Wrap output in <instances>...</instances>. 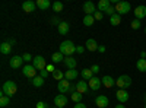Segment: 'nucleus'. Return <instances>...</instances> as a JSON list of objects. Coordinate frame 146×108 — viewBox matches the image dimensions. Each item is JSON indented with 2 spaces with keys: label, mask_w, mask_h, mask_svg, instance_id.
<instances>
[{
  "label": "nucleus",
  "mask_w": 146,
  "mask_h": 108,
  "mask_svg": "<svg viewBox=\"0 0 146 108\" xmlns=\"http://www.w3.org/2000/svg\"><path fill=\"white\" fill-rule=\"evenodd\" d=\"M53 78H54L57 82H60V80H63V79H64V73H63L62 70H56L54 73H53Z\"/></svg>",
  "instance_id": "obj_32"
},
{
  "label": "nucleus",
  "mask_w": 146,
  "mask_h": 108,
  "mask_svg": "<svg viewBox=\"0 0 146 108\" xmlns=\"http://www.w3.org/2000/svg\"><path fill=\"white\" fill-rule=\"evenodd\" d=\"M136 67L139 72H146V58H139L136 63Z\"/></svg>",
  "instance_id": "obj_30"
},
{
  "label": "nucleus",
  "mask_w": 146,
  "mask_h": 108,
  "mask_svg": "<svg viewBox=\"0 0 146 108\" xmlns=\"http://www.w3.org/2000/svg\"><path fill=\"white\" fill-rule=\"evenodd\" d=\"M54 105H56L57 108L66 107V105H67V97H66V95H63V93L56 95V98H54Z\"/></svg>",
  "instance_id": "obj_7"
},
{
  "label": "nucleus",
  "mask_w": 146,
  "mask_h": 108,
  "mask_svg": "<svg viewBox=\"0 0 146 108\" xmlns=\"http://www.w3.org/2000/svg\"><path fill=\"white\" fill-rule=\"evenodd\" d=\"M105 13H107L108 16H113V15L115 13V7H114V6H110V7L105 10Z\"/></svg>",
  "instance_id": "obj_36"
},
{
  "label": "nucleus",
  "mask_w": 146,
  "mask_h": 108,
  "mask_svg": "<svg viewBox=\"0 0 146 108\" xmlns=\"http://www.w3.org/2000/svg\"><path fill=\"white\" fill-rule=\"evenodd\" d=\"M51 22H53V25H57V27L60 25V23H62V22H60L57 18H53V19H51Z\"/></svg>",
  "instance_id": "obj_44"
},
{
  "label": "nucleus",
  "mask_w": 146,
  "mask_h": 108,
  "mask_svg": "<svg viewBox=\"0 0 146 108\" xmlns=\"http://www.w3.org/2000/svg\"><path fill=\"white\" fill-rule=\"evenodd\" d=\"M36 6H38L41 10H45V9H48L53 5L50 3V0H36Z\"/></svg>",
  "instance_id": "obj_24"
},
{
  "label": "nucleus",
  "mask_w": 146,
  "mask_h": 108,
  "mask_svg": "<svg viewBox=\"0 0 146 108\" xmlns=\"http://www.w3.org/2000/svg\"><path fill=\"white\" fill-rule=\"evenodd\" d=\"M72 99L75 101L76 104H78V102H80V99H82V93H79V92H75V93H72Z\"/></svg>",
  "instance_id": "obj_34"
},
{
  "label": "nucleus",
  "mask_w": 146,
  "mask_h": 108,
  "mask_svg": "<svg viewBox=\"0 0 146 108\" xmlns=\"http://www.w3.org/2000/svg\"><path fill=\"white\" fill-rule=\"evenodd\" d=\"M114 7H115V13H118L120 16H121V15H127L129 12H130V9H131L130 3H129V2H124V0H120V2H117V3L114 5Z\"/></svg>",
  "instance_id": "obj_3"
},
{
  "label": "nucleus",
  "mask_w": 146,
  "mask_h": 108,
  "mask_svg": "<svg viewBox=\"0 0 146 108\" xmlns=\"http://www.w3.org/2000/svg\"><path fill=\"white\" fill-rule=\"evenodd\" d=\"M12 51V45L9 42H2L0 44V53L2 54H9Z\"/></svg>",
  "instance_id": "obj_25"
},
{
  "label": "nucleus",
  "mask_w": 146,
  "mask_h": 108,
  "mask_svg": "<svg viewBox=\"0 0 146 108\" xmlns=\"http://www.w3.org/2000/svg\"><path fill=\"white\" fill-rule=\"evenodd\" d=\"M85 47H86V50H89V51H98V44H96V41L94 40V38H89L88 41H86V44H85Z\"/></svg>",
  "instance_id": "obj_19"
},
{
  "label": "nucleus",
  "mask_w": 146,
  "mask_h": 108,
  "mask_svg": "<svg viewBox=\"0 0 146 108\" xmlns=\"http://www.w3.org/2000/svg\"><path fill=\"white\" fill-rule=\"evenodd\" d=\"M110 22H111L113 27H117V25H120V23H121V16L118 13H114L113 16H110Z\"/></svg>",
  "instance_id": "obj_28"
},
{
  "label": "nucleus",
  "mask_w": 146,
  "mask_h": 108,
  "mask_svg": "<svg viewBox=\"0 0 146 108\" xmlns=\"http://www.w3.org/2000/svg\"><path fill=\"white\" fill-rule=\"evenodd\" d=\"M35 6H36V3H34L32 0H27V2L22 3V9H23L25 13H31V12H34L35 10Z\"/></svg>",
  "instance_id": "obj_15"
},
{
  "label": "nucleus",
  "mask_w": 146,
  "mask_h": 108,
  "mask_svg": "<svg viewBox=\"0 0 146 108\" xmlns=\"http://www.w3.org/2000/svg\"><path fill=\"white\" fill-rule=\"evenodd\" d=\"M95 105L98 108H107L108 107V98L105 95H98V97L95 98Z\"/></svg>",
  "instance_id": "obj_14"
},
{
  "label": "nucleus",
  "mask_w": 146,
  "mask_h": 108,
  "mask_svg": "<svg viewBox=\"0 0 146 108\" xmlns=\"http://www.w3.org/2000/svg\"><path fill=\"white\" fill-rule=\"evenodd\" d=\"M51 60H53V63H62V62H64V56L60 51H57L51 56Z\"/></svg>",
  "instance_id": "obj_27"
},
{
  "label": "nucleus",
  "mask_w": 146,
  "mask_h": 108,
  "mask_svg": "<svg viewBox=\"0 0 146 108\" xmlns=\"http://www.w3.org/2000/svg\"><path fill=\"white\" fill-rule=\"evenodd\" d=\"M143 98H145V101H146V93H145V97H143Z\"/></svg>",
  "instance_id": "obj_50"
},
{
  "label": "nucleus",
  "mask_w": 146,
  "mask_h": 108,
  "mask_svg": "<svg viewBox=\"0 0 146 108\" xmlns=\"http://www.w3.org/2000/svg\"><path fill=\"white\" fill-rule=\"evenodd\" d=\"M145 108H146V104H145Z\"/></svg>",
  "instance_id": "obj_51"
},
{
  "label": "nucleus",
  "mask_w": 146,
  "mask_h": 108,
  "mask_svg": "<svg viewBox=\"0 0 146 108\" xmlns=\"http://www.w3.org/2000/svg\"><path fill=\"white\" fill-rule=\"evenodd\" d=\"M32 80V85L35 86V88H41L42 85H44V78H41V76H35L34 79H31Z\"/></svg>",
  "instance_id": "obj_29"
},
{
  "label": "nucleus",
  "mask_w": 146,
  "mask_h": 108,
  "mask_svg": "<svg viewBox=\"0 0 146 108\" xmlns=\"http://www.w3.org/2000/svg\"><path fill=\"white\" fill-rule=\"evenodd\" d=\"M45 70L48 72V73H54V72H56V70H54V66H53V64H48Z\"/></svg>",
  "instance_id": "obj_42"
},
{
  "label": "nucleus",
  "mask_w": 146,
  "mask_h": 108,
  "mask_svg": "<svg viewBox=\"0 0 146 108\" xmlns=\"http://www.w3.org/2000/svg\"><path fill=\"white\" fill-rule=\"evenodd\" d=\"M9 104H10V98L2 93V97H0V107H7Z\"/></svg>",
  "instance_id": "obj_31"
},
{
  "label": "nucleus",
  "mask_w": 146,
  "mask_h": 108,
  "mask_svg": "<svg viewBox=\"0 0 146 108\" xmlns=\"http://www.w3.org/2000/svg\"><path fill=\"white\" fill-rule=\"evenodd\" d=\"M73 108H86V105H85V104H82V102H78L75 107H73Z\"/></svg>",
  "instance_id": "obj_45"
},
{
  "label": "nucleus",
  "mask_w": 146,
  "mask_h": 108,
  "mask_svg": "<svg viewBox=\"0 0 146 108\" xmlns=\"http://www.w3.org/2000/svg\"><path fill=\"white\" fill-rule=\"evenodd\" d=\"M64 66L67 67V70H75L76 69V64H78V62H76V58L73 57V56H70V57H64Z\"/></svg>",
  "instance_id": "obj_13"
},
{
  "label": "nucleus",
  "mask_w": 146,
  "mask_h": 108,
  "mask_svg": "<svg viewBox=\"0 0 146 108\" xmlns=\"http://www.w3.org/2000/svg\"><path fill=\"white\" fill-rule=\"evenodd\" d=\"M140 25H142V23H140V21H139V19L131 21V28H133V29H139V28H140Z\"/></svg>",
  "instance_id": "obj_35"
},
{
  "label": "nucleus",
  "mask_w": 146,
  "mask_h": 108,
  "mask_svg": "<svg viewBox=\"0 0 146 108\" xmlns=\"http://www.w3.org/2000/svg\"><path fill=\"white\" fill-rule=\"evenodd\" d=\"M110 6H111V2H110V0H100L98 2V12H105Z\"/></svg>",
  "instance_id": "obj_21"
},
{
  "label": "nucleus",
  "mask_w": 146,
  "mask_h": 108,
  "mask_svg": "<svg viewBox=\"0 0 146 108\" xmlns=\"http://www.w3.org/2000/svg\"><path fill=\"white\" fill-rule=\"evenodd\" d=\"M15 42H16V41H15V40H13V38H10V40H9V44H10V45H13V44H15Z\"/></svg>",
  "instance_id": "obj_49"
},
{
  "label": "nucleus",
  "mask_w": 146,
  "mask_h": 108,
  "mask_svg": "<svg viewBox=\"0 0 146 108\" xmlns=\"http://www.w3.org/2000/svg\"><path fill=\"white\" fill-rule=\"evenodd\" d=\"M85 50H86V47H83V45H76V51H78L79 54H82Z\"/></svg>",
  "instance_id": "obj_40"
},
{
  "label": "nucleus",
  "mask_w": 146,
  "mask_h": 108,
  "mask_svg": "<svg viewBox=\"0 0 146 108\" xmlns=\"http://www.w3.org/2000/svg\"><path fill=\"white\" fill-rule=\"evenodd\" d=\"M36 108H48V105H47L45 102L40 101V102H36Z\"/></svg>",
  "instance_id": "obj_41"
},
{
  "label": "nucleus",
  "mask_w": 146,
  "mask_h": 108,
  "mask_svg": "<svg viewBox=\"0 0 146 108\" xmlns=\"http://www.w3.org/2000/svg\"><path fill=\"white\" fill-rule=\"evenodd\" d=\"M32 66L36 69V70H45L47 69V64H45V58L42 57V56H36V57H34V60H32Z\"/></svg>",
  "instance_id": "obj_5"
},
{
  "label": "nucleus",
  "mask_w": 146,
  "mask_h": 108,
  "mask_svg": "<svg viewBox=\"0 0 146 108\" xmlns=\"http://www.w3.org/2000/svg\"><path fill=\"white\" fill-rule=\"evenodd\" d=\"M140 58H146V51H142L140 53Z\"/></svg>",
  "instance_id": "obj_47"
},
{
  "label": "nucleus",
  "mask_w": 146,
  "mask_h": 108,
  "mask_svg": "<svg viewBox=\"0 0 146 108\" xmlns=\"http://www.w3.org/2000/svg\"><path fill=\"white\" fill-rule=\"evenodd\" d=\"M79 76V72L78 70H66L64 72V79H67L69 82L70 80H76Z\"/></svg>",
  "instance_id": "obj_18"
},
{
  "label": "nucleus",
  "mask_w": 146,
  "mask_h": 108,
  "mask_svg": "<svg viewBox=\"0 0 146 108\" xmlns=\"http://www.w3.org/2000/svg\"><path fill=\"white\" fill-rule=\"evenodd\" d=\"M57 29H58V34H60V35H66V34L69 32V29H70V25H69L67 22H62V23L57 27Z\"/></svg>",
  "instance_id": "obj_22"
},
{
  "label": "nucleus",
  "mask_w": 146,
  "mask_h": 108,
  "mask_svg": "<svg viewBox=\"0 0 146 108\" xmlns=\"http://www.w3.org/2000/svg\"><path fill=\"white\" fill-rule=\"evenodd\" d=\"M70 85L72 83L67 80V79H63V80H60L58 83H57V89H58V92L60 93H67L69 92V89H70Z\"/></svg>",
  "instance_id": "obj_6"
},
{
  "label": "nucleus",
  "mask_w": 146,
  "mask_h": 108,
  "mask_svg": "<svg viewBox=\"0 0 146 108\" xmlns=\"http://www.w3.org/2000/svg\"><path fill=\"white\" fill-rule=\"evenodd\" d=\"M94 22H95L94 15H85V18H83V25L85 27H92Z\"/></svg>",
  "instance_id": "obj_26"
},
{
  "label": "nucleus",
  "mask_w": 146,
  "mask_h": 108,
  "mask_svg": "<svg viewBox=\"0 0 146 108\" xmlns=\"http://www.w3.org/2000/svg\"><path fill=\"white\" fill-rule=\"evenodd\" d=\"M114 108H126V105H123V104H118V105H115Z\"/></svg>",
  "instance_id": "obj_48"
},
{
  "label": "nucleus",
  "mask_w": 146,
  "mask_h": 108,
  "mask_svg": "<svg viewBox=\"0 0 146 108\" xmlns=\"http://www.w3.org/2000/svg\"><path fill=\"white\" fill-rule=\"evenodd\" d=\"M88 83H89V89H91V91H100V88H101V85H102L101 79L96 78V76H94Z\"/></svg>",
  "instance_id": "obj_12"
},
{
  "label": "nucleus",
  "mask_w": 146,
  "mask_h": 108,
  "mask_svg": "<svg viewBox=\"0 0 146 108\" xmlns=\"http://www.w3.org/2000/svg\"><path fill=\"white\" fill-rule=\"evenodd\" d=\"M80 75H82V79L86 80V82H89V80L94 78V73H92L91 69H83V70L80 72Z\"/></svg>",
  "instance_id": "obj_23"
},
{
  "label": "nucleus",
  "mask_w": 146,
  "mask_h": 108,
  "mask_svg": "<svg viewBox=\"0 0 146 108\" xmlns=\"http://www.w3.org/2000/svg\"><path fill=\"white\" fill-rule=\"evenodd\" d=\"M22 58H23V62H31V60H34L32 56H31L29 53H25V54L22 56Z\"/></svg>",
  "instance_id": "obj_37"
},
{
  "label": "nucleus",
  "mask_w": 146,
  "mask_h": 108,
  "mask_svg": "<svg viewBox=\"0 0 146 108\" xmlns=\"http://www.w3.org/2000/svg\"><path fill=\"white\" fill-rule=\"evenodd\" d=\"M53 10L56 12V13H57V12H62L63 10V3L62 2H54L53 3Z\"/></svg>",
  "instance_id": "obj_33"
},
{
  "label": "nucleus",
  "mask_w": 146,
  "mask_h": 108,
  "mask_svg": "<svg viewBox=\"0 0 146 108\" xmlns=\"http://www.w3.org/2000/svg\"><path fill=\"white\" fill-rule=\"evenodd\" d=\"M101 82H102V86H105V88H113L114 83H115L111 76H104V78L101 79Z\"/></svg>",
  "instance_id": "obj_20"
},
{
  "label": "nucleus",
  "mask_w": 146,
  "mask_h": 108,
  "mask_svg": "<svg viewBox=\"0 0 146 108\" xmlns=\"http://www.w3.org/2000/svg\"><path fill=\"white\" fill-rule=\"evenodd\" d=\"M115 85L120 88V89H126L131 85V78L127 76V75H121L118 76V79L115 80Z\"/></svg>",
  "instance_id": "obj_4"
},
{
  "label": "nucleus",
  "mask_w": 146,
  "mask_h": 108,
  "mask_svg": "<svg viewBox=\"0 0 146 108\" xmlns=\"http://www.w3.org/2000/svg\"><path fill=\"white\" fill-rule=\"evenodd\" d=\"M16 91H18V86H16V83H15L13 80L5 82L3 86H2V93L6 95V97H9V98L13 97V95L16 93Z\"/></svg>",
  "instance_id": "obj_2"
},
{
  "label": "nucleus",
  "mask_w": 146,
  "mask_h": 108,
  "mask_svg": "<svg viewBox=\"0 0 146 108\" xmlns=\"http://www.w3.org/2000/svg\"><path fill=\"white\" fill-rule=\"evenodd\" d=\"M83 12L86 15H94L96 12V6L92 2H86V3H83Z\"/></svg>",
  "instance_id": "obj_16"
},
{
  "label": "nucleus",
  "mask_w": 146,
  "mask_h": 108,
  "mask_svg": "<svg viewBox=\"0 0 146 108\" xmlns=\"http://www.w3.org/2000/svg\"><path fill=\"white\" fill-rule=\"evenodd\" d=\"M91 70H92V73H100V66L98 64H94V66H91Z\"/></svg>",
  "instance_id": "obj_39"
},
{
  "label": "nucleus",
  "mask_w": 146,
  "mask_h": 108,
  "mask_svg": "<svg viewBox=\"0 0 146 108\" xmlns=\"http://www.w3.org/2000/svg\"><path fill=\"white\" fill-rule=\"evenodd\" d=\"M89 91V83L86 82V80H79L78 83H76V92H79V93H86Z\"/></svg>",
  "instance_id": "obj_10"
},
{
  "label": "nucleus",
  "mask_w": 146,
  "mask_h": 108,
  "mask_svg": "<svg viewBox=\"0 0 146 108\" xmlns=\"http://www.w3.org/2000/svg\"><path fill=\"white\" fill-rule=\"evenodd\" d=\"M105 50H107V48H105V45H100V47H98V51H100L101 54L105 53Z\"/></svg>",
  "instance_id": "obj_46"
},
{
  "label": "nucleus",
  "mask_w": 146,
  "mask_h": 108,
  "mask_svg": "<svg viewBox=\"0 0 146 108\" xmlns=\"http://www.w3.org/2000/svg\"><path fill=\"white\" fill-rule=\"evenodd\" d=\"M22 63H23V58L21 56H13V57L9 60V66L12 69H21L22 67Z\"/></svg>",
  "instance_id": "obj_8"
},
{
  "label": "nucleus",
  "mask_w": 146,
  "mask_h": 108,
  "mask_svg": "<svg viewBox=\"0 0 146 108\" xmlns=\"http://www.w3.org/2000/svg\"><path fill=\"white\" fill-rule=\"evenodd\" d=\"M35 67L34 66H31V64H27V66H23L22 67V73H23V76H27V78H29V79H34L35 78Z\"/></svg>",
  "instance_id": "obj_9"
},
{
  "label": "nucleus",
  "mask_w": 146,
  "mask_h": 108,
  "mask_svg": "<svg viewBox=\"0 0 146 108\" xmlns=\"http://www.w3.org/2000/svg\"><path fill=\"white\" fill-rule=\"evenodd\" d=\"M60 53H62L64 57H70L73 53H75L76 51V45L75 44H73L72 41H63L62 44H60V50H58Z\"/></svg>",
  "instance_id": "obj_1"
},
{
  "label": "nucleus",
  "mask_w": 146,
  "mask_h": 108,
  "mask_svg": "<svg viewBox=\"0 0 146 108\" xmlns=\"http://www.w3.org/2000/svg\"><path fill=\"white\" fill-rule=\"evenodd\" d=\"M115 97H117V99H118L120 104H124V102L129 101V93H127L126 89H118L115 92Z\"/></svg>",
  "instance_id": "obj_11"
},
{
  "label": "nucleus",
  "mask_w": 146,
  "mask_h": 108,
  "mask_svg": "<svg viewBox=\"0 0 146 108\" xmlns=\"http://www.w3.org/2000/svg\"><path fill=\"white\" fill-rule=\"evenodd\" d=\"M135 15H136V19H143L146 18V6H137L135 9Z\"/></svg>",
  "instance_id": "obj_17"
},
{
  "label": "nucleus",
  "mask_w": 146,
  "mask_h": 108,
  "mask_svg": "<svg viewBox=\"0 0 146 108\" xmlns=\"http://www.w3.org/2000/svg\"><path fill=\"white\" fill-rule=\"evenodd\" d=\"M40 76L45 79V78L48 76V72H47V70H41V72H40Z\"/></svg>",
  "instance_id": "obj_43"
},
{
  "label": "nucleus",
  "mask_w": 146,
  "mask_h": 108,
  "mask_svg": "<svg viewBox=\"0 0 146 108\" xmlns=\"http://www.w3.org/2000/svg\"><path fill=\"white\" fill-rule=\"evenodd\" d=\"M54 108H57V107H54Z\"/></svg>",
  "instance_id": "obj_52"
},
{
  "label": "nucleus",
  "mask_w": 146,
  "mask_h": 108,
  "mask_svg": "<svg viewBox=\"0 0 146 108\" xmlns=\"http://www.w3.org/2000/svg\"><path fill=\"white\" fill-rule=\"evenodd\" d=\"M94 18H95V21H101V19H102V12L96 10L95 13H94Z\"/></svg>",
  "instance_id": "obj_38"
}]
</instances>
